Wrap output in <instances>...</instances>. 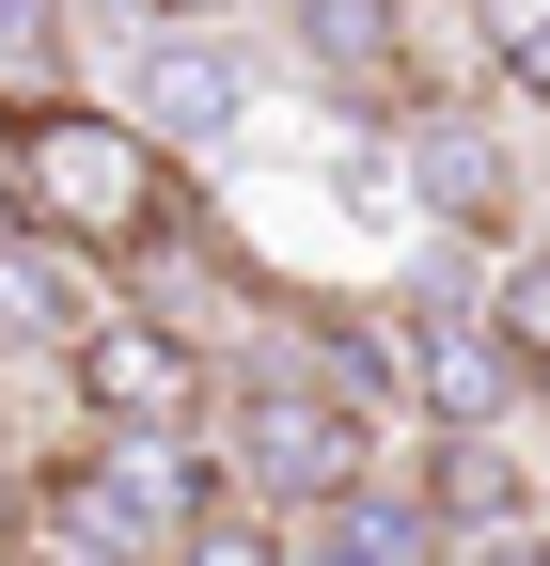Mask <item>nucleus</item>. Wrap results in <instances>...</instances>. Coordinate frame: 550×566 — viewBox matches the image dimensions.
<instances>
[{"instance_id":"3","label":"nucleus","mask_w":550,"mask_h":566,"mask_svg":"<svg viewBox=\"0 0 550 566\" xmlns=\"http://www.w3.org/2000/svg\"><path fill=\"white\" fill-rule=\"evenodd\" d=\"M63 457L110 504V551H189V520L221 504V441L204 424H80Z\"/></svg>"},{"instance_id":"6","label":"nucleus","mask_w":550,"mask_h":566,"mask_svg":"<svg viewBox=\"0 0 550 566\" xmlns=\"http://www.w3.org/2000/svg\"><path fill=\"white\" fill-rule=\"evenodd\" d=\"M80 80V0H0V111Z\"/></svg>"},{"instance_id":"5","label":"nucleus","mask_w":550,"mask_h":566,"mask_svg":"<svg viewBox=\"0 0 550 566\" xmlns=\"http://www.w3.org/2000/svg\"><path fill=\"white\" fill-rule=\"evenodd\" d=\"M284 48L299 80L347 111V126H393L409 111V63H393V0H284Z\"/></svg>"},{"instance_id":"8","label":"nucleus","mask_w":550,"mask_h":566,"mask_svg":"<svg viewBox=\"0 0 550 566\" xmlns=\"http://www.w3.org/2000/svg\"><path fill=\"white\" fill-rule=\"evenodd\" d=\"M0 472H17V409H0Z\"/></svg>"},{"instance_id":"7","label":"nucleus","mask_w":550,"mask_h":566,"mask_svg":"<svg viewBox=\"0 0 550 566\" xmlns=\"http://www.w3.org/2000/svg\"><path fill=\"white\" fill-rule=\"evenodd\" d=\"M142 17H252V0H142Z\"/></svg>"},{"instance_id":"1","label":"nucleus","mask_w":550,"mask_h":566,"mask_svg":"<svg viewBox=\"0 0 550 566\" xmlns=\"http://www.w3.org/2000/svg\"><path fill=\"white\" fill-rule=\"evenodd\" d=\"M0 174H17V205H32L80 268H110V283L158 268V252H189L204 221H221V205L189 189L173 142L126 111V95H80V80L32 95V111H0Z\"/></svg>"},{"instance_id":"4","label":"nucleus","mask_w":550,"mask_h":566,"mask_svg":"<svg viewBox=\"0 0 550 566\" xmlns=\"http://www.w3.org/2000/svg\"><path fill=\"white\" fill-rule=\"evenodd\" d=\"M126 111H142L173 158L236 142V126H252V48H236V17H142V32H126Z\"/></svg>"},{"instance_id":"2","label":"nucleus","mask_w":550,"mask_h":566,"mask_svg":"<svg viewBox=\"0 0 550 566\" xmlns=\"http://www.w3.org/2000/svg\"><path fill=\"white\" fill-rule=\"evenodd\" d=\"M47 363H63V409L80 424H204V394H221V346L173 300H142V283H95Z\"/></svg>"}]
</instances>
